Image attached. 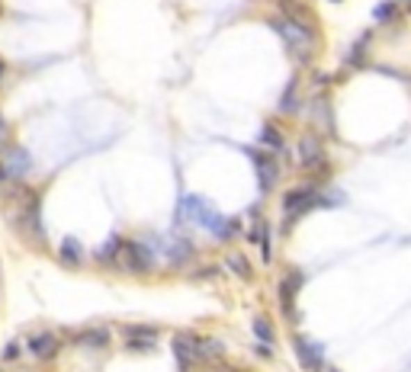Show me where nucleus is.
<instances>
[{"label": "nucleus", "instance_id": "f257e3e1", "mask_svg": "<svg viewBox=\"0 0 411 372\" xmlns=\"http://www.w3.org/2000/svg\"><path fill=\"white\" fill-rule=\"evenodd\" d=\"M270 29L283 39V45L289 49L293 58H299V61H309L312 58V51H315V33H312L303 19H296V17H273V19H270Z\"/></svg>", "mask_w": 411, "mask_h": 372}, {"label": "nucleus", "instance_id": "f03ea898", "mask_svg": "<svg viewBox=\"0 0 411 372\" xmlns=\"http://www.w3.org/2000/svg\"><path fill=\"white\" fill-rule=\"evenodd\" d=\"M177 222H196L202 228H209L212 234L218 232V225H222V216L216 212L212 202H206L202 196H184L177 202Z\"/></svg>", "mask_w": 411, "mask_h": 372}, {"label": "nucleus", "instance_id": "7ed1b4c3", "mask_svg": "<svg viewBox=\"0 0 411 372\" xmlns=\"http://www.w3.org/2000/svg\"><path fill=\"white\" fill-rule=\"evenodd\" d=\"M113 264L126 266V270H135V273H145V270H152L154 254H152V248H148L145 241H122Z\"/></svg>", "mask_w": 411, "mask_h": 372}, {"label": "nucleus", "instance_id": "20e7f679", "mask_svg": "<svg viewBox=\"0 0 411 372\" xmlns=\"http://www.w3.org/2000/svg\"><path fill=\"white\" fill-rule=\"evenodd\" d=\"M312 206H319V186L315 183H303V186H296V190H289L283 196V212L293 218L309 212Z\"/></svg>", "mask_w": 411, "mask_h": 372}, {"label": "nucleus", "instance_id": "39448f33", "mask_svg": "<svg viewBox=\"0 0 411 372\" xmlns=\"http://www.w3.org/2000/svg\"><path fill=\"white\" fill-rule=\"evenodd\" d=\"M200 340L196 334H177L174 337V356L180 369H193V366L202 363V350H200Z\"/></svg>", "mask_w": 411, "mask_h": 372}, {"label": "nucleus", "instance_id": "423d86ee", "mask_svg": "<svg viewBox=\"0 0 411 372\" xmlns=\"http://www.w3.org/2000/svg\"><path fill=\"white\" fill-rule=\"evenodd\" d=\"M122 337H126L129 350L145 353V350H154V343H158V327H148V324H126V327H122Z\"/></svg>", "mask_w": 411, "mask_h": 372}, {"label": "nucleus", "instance_id": "0eeeda50", "mask_svg": "<svg viewBox=\"0 0 411 372\" xmlns=\"http://www.w3.org/2000/svg\"><path fill=\"white\" fill-rule=\"evenodd\" d=\"M293 347H296V356H299V363H303L305 369L321 372V366H325V350H321L315 340L296 337V340H293Z\"/></svg>", "mask_w": 411, "mask_h": 372}, {"label": "nucleus", "instance_id": "6e6552de", "mask_svg": "<svg viewBox=\"0 0 411 372\" xmlns=\"http://www.w3.org/2000/svg\"><path fill=\"white\" fill-rule=\"evenodd\" d=\"M248 154H251L254 170H257V177H260V190L270 193L273 186H277V177H280L277 161H273L270 154H260V151H248Z\"/></svg>", "mask_w": 411, "mask_h": 372}, {"label": "nucleus", "instance_id": "1a4fd4ad", "mask_svg": "<svg viewBox=\"0 0 411 372\" xmlns=\"http://www.w3.org/2000/svg\"><path fill=\"white\" fill-rule=\"evenodd\" d=\"M299 286H303V273L299 270H289V276L280 282V305H283V312L289 318H296V292H299Z\"/></svg>", "mask_w": 411, "mask_h": 372}, {"label": "nucleus", "instance_id": "9d476101", "mask_svg": "<svg viewBox=\"0 0 411 372\" xmlns=\"http://www.w3.org/2000/svg\"><path fill=\"white\" fill-rule=\"evenodd\" d=\"M26 170H29V151L26 148H10L7 151V157L0 161V174L7 177H23Z\"/></svg>", "mask_w": 411, "mask_h": 372}, {"label": "nucleus", "instance_id": "9b49d317", "mask_svg": "<svg viewBox=\"0 0 411 372\" xmlns=\"http://www.w3.org/2000/svg\"><path fill=\"white\" fill-rule=\"evenodd\" d=\"M299 164L303 167H321L325 164V148L315 135H303L299 141Z\"/></svg>", "mask_w": 411, "mask_h": 372}, {"label": "nucleus", "instance_id": "f8f14e48", "mask_svg": "<svg viewBox=\"0 0 411 372\" xmlns=\"http://www.w3.org/2000/svg\"><path fill=\"white\" fill-rule=\"evenodd\" d=\"M26 347H29V353L39 356V359H49V356H55V350H58V337L55 334H35V337L26 340Z\"/></svg>", "mask_w": 411, "mask_h": 372}, {"label": "nucleus", "instance_id": "ddd939ff", "mask_svg": "<svg viewBox=\"0 0 411 372\" xmlns=\"http://www.w3.org/2000/svg\"><path fill=\"white\" fill-rule=\"evenodd\" d=\"M168 257L174 260V264H186V260L193 257V244H190V238H184V234H170L168 238Z\"/></svg>", "mask_w": 411, "mask_h": 372}, {"label": "nucleus", "instance_id": "4468645a", "mask_svg": "<svg viewBox=\"0 0 411 372\" xmlns=\"http://www.w3.org/2000/svg\"><path fill=\"white\" fill-rule=\"evenodd\" d=\"M77 343H84V347H106L109 331L106 327H87V331L77 334Z\"/></svg>", "mask_w": 411, "mask_h": 372}, {"label": "nucleus", "instance_id": "2eb2a0df", "mask_svg": "<svg viewBox=\"0 0 411 372\" xmlns=\"http://www.w3.org/2000/svg\"><path fill=\"white\" fill-rule=\"evenodd\" d=\"M81 257H84V250H81L77 238H65V241H61V260H65L67 266H77V264H81Z\"/></svg>", "mask_w": 411, "mask_h": 372}, {"label": "nucleus", "instance_id": "dca6fc26", "mask_svg": "<svg viewBox=\"0 0 411 372\" xmlns=\"http://www.w3.org/2000/svg\"><path fill=\"white\" fill-rule=\"evenodd\" d=\"M260 141H264L267 148H273V151H283V135H280V129L273 122H267L264 129H260Z\"/></svg>", "mask_w": 411, "mask_h": 372}, {"label": "nucleus", "instance_id": "f3484780", "mask_svg": "<svg viewBox=\"0 0 411 372\" xmlns=\"http://www.w3.org/2000/svg\"><path fill=\"white\" fill-rule=\"evenodd\" d=\"M254 337H257L260 343H273V324H270L264 314L254 318Z\"/></svg>", "mask_w": 411, "mask_h": 372}, {"label": "nucleus", "instance_id": "a211bd4d", "mask_svg": "<svg viewBox=\"0 0 411 372\" xmlns=\"http://www.w3.org/2000/svg\"><path fill=\"white\" fill-rule=\"evenodd\" d=\"M119 244H122V238H109L106 244H103V248L97 250V260H100V264H113V260H116Z\"/></svg>", "mask_w": 411, "mask_h": 372}, {"label": "nucleus", "instance_id": "6ab92c4d", "mask_svg": "<svg viewBox=\"0 0 411 372\" xmlns=\"http://www.w3.org/2000/svg\"><path fill=\"white\" fill-rule=\"evenodd\" d=\"M228 264V270H235L238 276H241V280H251V266H248V260H244L241 254H235V257H228L225 260Z\"/></svg>", "mask_w": 411, "mask_h": 372}, {"label": "nucleus", "instance_id": "aec40b11", "mask_svg": "<svg viewBox=\"0 0 411 372\" xmlns=\"http://www.w3.org/2000/svg\"><path fill=\"white\" fill-rule=\"evenodd\" d=\"M235 234H238V222H235V218H222V225H218L216 238H218V241H232Z\"/></svg>", "mask_w": 411, "mask_h": 372}, {"label": "nucleus", "instance_id": "412c9836", "mask_svg": "<svg viewBox=\"0 0 411 372\" xmlns=\"http://www.w3.org/2000/svg\"><path fill=\"white\" fill-rule=\"evenodd\" d=\"M392 7H395L392 0H389V3H379V7H376V19H389V17H392Z\"/></svg>", "mask_w": 411, "mask_h": 372}, {"label": "nucleus", "instance_id": "4be33fe9", "mask_svg": "<svg viewBox=\"0 0 411 372\" xmlns=\"http://www.w3.org/2000/svg\"><path fill=\"white\" fill-rule=\"evenodd\" d=\"M3 141H7V122L0 119V145H3Z\"/></svg>", "mask_w": 411, "mask_h": 372}, {"label": "nucleus", "instance_id": "5701e85b", "mask_svg": "<svg viewBox=\"0 0 411 372\" xmlns=\"http://www.w3.org/2000/svg\"><path fill=\"white\" fill-rule=\"evenodd\" d=\"M3 71H7V67H3V61H0V81H3Z\"/></svg>", "mask_w": 411, "mask_h": 372}]
</instances>
